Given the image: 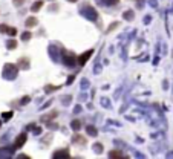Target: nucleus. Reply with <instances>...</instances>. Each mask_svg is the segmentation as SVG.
Here are the masks:
<instances>
[{
  "mask_svg": "<svg viewBox=\"0 0 173 159\" xmlns=\"http://www.w3.org/2000/svg\"><path fill=\"white\" fill-rule=\"evenodd\" d=\"M12 155H14V149H12V147H6V149H2V150H0V159L11 158Z\"/></svg>",
  "mask_w": 173,
  "mask_h": 159,
  "instance_id": "obj_7",
  "label": "nucleus"
},
{
  "mask_svg": "<svg viewBox=\"0 0 173 159\" xmlns=\"http://www.w3.org/2000/svg\"><path fill=\"white\" fill-rule=\"evenodd\" d=\"M19 66H22V68H25V69H28V68H29V61L26 60V58H22V60L19 61Z\"/></svg>",
  "mask_w": 173,
  "mask_h": 159,
  "instance_id": "obj_19",
  "label": "nucleus"
},
{
  "mask_svg": "<svg viewBox=\"0 0 173 159\" xmlns=\"http://www.w3.org/2000/svg\"><path fill=\"white\" fill-rule=\"evenodd\" d=\"M86 132H87V135L92 136V138H95V136L98 135V130H97V127H94V126H87V127H86Z\"/></svg>",
  "mask_w": 173,
  "mask_h": 159,
  "instance_id": "obj_11",
  "label": "nucleus"
},
{
  "mask_svg": "<svg viewBox=\"0 0 173 159\" xmlns=\"http://www.w3.org/2000/svg\"><path fill=\"white\" fill-rule=\"evenodd\" d=\"M12 3H14L16 6H20V5L25 3V0H12Z\"/></svg>",
  "mask_w": 173,
  "mask_h": 159,
  "instance_id": "obj_27",
  "label": "nucleus"
},
{
  "mask_svg": "<svg viewBox=\"0 0 173 159\" xmlns=\"http://www.w3.org/2000/svg\"><path fill=\"white\" fill-rule=\"evenodd\" d=\"M94 150H95L97 153H101V152H103V145H101V144H95V145H94Z\"/></svg>",
  "mask_w": 173,
  "mask_h": 159,
  "instance_id": "obj_24",
  "label": "nucleus"
},
{
  "mask_svg": "<svg viewBox=\"0 0 173 159\" xmlns=\"http://www.w3.org/2000/svg\"><path fill=\"white\" fill-rule=\"evenodd\" d=\"M0 127H2V121H0Z\"/></svg>",
  "mask_w": 173,
  "mask_h": 159,
  "instance_id": "obj_36",
  "label": "nucleus"
},
{
  "mask_svg": "<svg viewBox=\"0 0 173 159\" xmlns=\"http://www.w3.org/2000/svg\"><path fill=\"white\" fill-rule=\"evenodd\" d=\"M48 51H49V54H51L52 60L57 61V60H58V58H57V57H58V48H57V46H49Z\"/></svg>",
  "mask_w": 173,
  "mask_h": 159,
  "instance_id": "obj_9",
  "label": "nucleus"
},
{
  "mask_svg": "<svg viewBox=\"0 0 173 159\" xmlns=\"http://www.w3.org/2000/svg\"><path fill=\"white\" fill-rule=\"evenodd\" d=\"M172 12H173V11H172Z\"/></svg>",
  "mask_w": 173,
  "mask_h": 159,
  "instance_id": "obj_37",
  "label": "nucleus"
},
{
  "mask_svg": "<svg viewBox=\"0 0 173 159\" xmlns=\"http://www.w3.org/2000/svg\"><path fill=\"white\" fill-rule=\"evenodd\" d=\"M116 26H118V23H113L112 26H109V28H107V32H110V31H113V29L116 28Z\"/></svg>",
  "mask_w": 173,
  "mask_h": 159,
  "instance_id": "obj_29",
  "label": "nucleus"
},
{
  "mask_svg": "<svg viewBox=\"0 0 173 159\" xmlns=\"http://www.w3.org/2000/svg\"><path fill=\"white\" fill-rule=\"evenodd\" d=\"M6 34H9V35H11V37H14V35H16V34H17V29H16V28H9V29H8V32H6Z\"/></svg>",
  "mask_w": 173,
  "mask_h": 159,
  "instance_id": "obj_26",
  "label": "nucleus"
},
{
  "mask_svg": "<svg viewBox=\"0 0 173 159\" xmlns=\"http://www.w3.org/2000/svg\"><path fill=\"white\" fill-rule=\"evenodd\" d=\"M57 115H58L57 112H52L51 115H46V116H43V121H46V123H48V121H51V119H54V116H57Z\"/></svg>",
  "mask_w": 173,
  "mask_h": 159,
  "instance_id": "obj_20",
  "label": "nucleus"
},
{
  "mask_svg": "<svg viewBox=\"0 0 173 159\" xmlns=\"http://www.w3.org/2000/svg\"><path fill=\"white\" fill-rule=\"evenodd\" d=\"M25 26L26 28H34V26H37V19L35 17H28L25 22Z\"/></svg>",
  "mask_w": 173,
  "mask_h": 159,
  "instance_id": "obj_10",
  "label": "nucleus"
},
{
  "mask_svg": "<svg viewBox=\"0 0 173 159\" xmlns=\"http://www.w3.org/2000/svg\"><path fill=\"white\" fill-rule=\"evenodd\" d=\"M26 139H28V135H26L25 132H23V133H20V135L16 138V145H14V147H16V149L23 147V144L26 142Z\"/></svg>",
  "mask_w": 173,
  "mask_h": 159,
  "instance_id": "obj_5",
  "label": "nucleus"
},
{
  "mask_svg": "<svg viewBox=\"0 0 173 159\" xmlns=\"http://www.w3.org/2000/svg\"><path fill=\"white\" fill-rule=\"evenodd\" d=\"M72 142L78 144V145H86V138L81 135H74L72 136Z\"/></svg>",
  "mask_w": 173,
  "mask_h": 159,
  "instance_id": "obj_8",
  "label": "nucleus"
},
{
  "mask_svg": "<svg viewBox=\"0 0 173 159\" xmlns=\"http://www.w3.org/2000/svg\"><path fill=\"white\" fill-rule=\"evenodd\" d=\"M81 16H84L87 20H90V22H95L97 19H98V12L95 11V8H92V6H83L81 8Z\"/></svg>",
  "mask_w": 173,
  "mask_h": 159,
  "instance_id": "obj_3",
  "label": "nucleus"
},
{
  "mask_svg": "<svg viewBox=\"0 0 173 159\" xmlns=\"http://www.w3.org/2000/svg\"><path fill=\"white\" fill-rule=\"evenodd\" d=\"M42 6H43V2H42V0H38V2L32 3L31 11H32V12H37V11H40V8H42Z\"/></svg>",
  "mask_w": 173,
  "mask_h": 159,
  "instance_id": "obj_15",
  "label": "nucleus"
},
{
  "mask_svg": "<svg viewBox=\"0 0 173 159\" xmlns=\"http://www.w3.org/2000/svg\"><path fill=\"white\" fill-rule=\"evenodd\" d=\"M19 74V66L12 64V63H6L3 66V78L6 80H14Z\"/></svg>",
  "mask_w": 173,
  "mask_h": 159,
  "instance_id": "obj_1",
  "label": "nucleus"
},
{
  "mask_svg": "<svg viewBox=\"0 0 173 159\" xmlns=\"http://www.w3.org/2000/svg\"><path fill=\"white\" fill-rule=\"evenodd\" d=\"M29 101H31V98H29V97H23V98L20 100V104H22V106H25V104H28Z\"/></svg>",
  "mask_w": 173,
  "mask_h": 159,
  "instance_id": "obj_25",
  "label": "nucleus"
},
{
  "mask_svg": "<svg viewBox=\"0 0 173 159\" xmlns=\"http://www.w3.org/2000/svg\"><path fill=\"white\" fill-rule=\"evenodd\" d=\"M123 19H124V20H129V22H130V20H133V19H135V12L132 11V9L124 11V12H123Z\"/></svg>",
  "mask_w": 173,
  "mask_h": 159,
  "instance_id": "obj_12",
  "label": "nucleus"
},
{
  "mask_svg": "<svg viewBox=\"0 0 173 159\" xmlns=\"http://www.w3.org/2000/svg\"><path fill=\"white\" fill-rule=\"evenodd\" d=\"M72 81H74V77H69V78H68V84H71Z\"/></svg>",
  "mask_w": 173,
  "mask_h": 159,
  "instance_id": "obj_32",
  "label": "nucleus"
},
{
  "mask_svg": "<svg viewBox=\"0 0 173 159\" xmlns=\"http://www.w3.org/2000/svg\"><path fill=\"white\" fill-rule=\"evenodd\" d=\"M52 158H54V159H60V158L68 159V158H69V150H66V149H63V150H57V152H54Z\"/></svg>",
  "mask_w": 173,
  "mask_h": 159,
  "instance_id": "obj_6",
  "label": "nucleus"
},
{
  "mask_svg": "<svg viewBox=\"0 0 173 159\" xmlns=\"http://www.w3.org/2000/svg\"><path fill=\"white\" fill-rule=\"evenodd\" d=\"M6 48L8 49H16L17 48V42H16V40H8V42H6Z\"/></svg>",
  "mask_w": 173,
  "mask_h": 159,
  "instance_id": "obj_17",
  "label": "nucleus"
},
{
  "mask_svg": "<svg viewBox=\"0 0 173 159\" xmlns=\"http://www.w3.org/2000/svg\"><path fill=\"white\" fill-rule=\"evenodd\" d=\"M136 2H142V0H136Z\"/></svg>",
  "mask_w": 173,
  "mask_h": 159,
  "instance_id": "obj_35",
  "label": "nucleus"
},
{
  "mask_svg": "<svg viewBox=\"0 0 173 159\" xmlns=\"http://www.w3.org/2000/svg\"><path fill=\"white\" fill-rule=\"evenodd\" d=\"M12 115H14L12 112H5V113H2V118L5 119V121H9V119L12 118Z\"/></svg>",
  "mask_w": 173,
  "mask_h": 159,
  "instance_id": "obj_21",
  "label": "nucleus"
},
{
  "mask_svg": "<svg viewBox=\"0 0 173 159\" xmlns=\"http://www.w3.org/2000/svg\"><path fill=\"white\" fill-rule=\"evenodd\" d=\"M57 89H58V87H55V86H46V87H45V90H46V92H51V90H57Z\"/></svg>",
  "mask_w": 173,
  "mask_h": 159,
  "instance_id": "obj_28",
  "label": "nucleus"
},
{
  "mask_svg": "<svg viewBox=\"0 0 173 159\" xmlns=\"http://www.w3.org/2000/svg\"><path fill=\"white\" fill-rule=\"evenodd\" d=\"M97 2L104 5V6H113V5H116L119 2V0H97Z\"/></svg>",
  "mask_w": 173,
  "mask_h": 159,
  "instance_id": "obj_13",
  "label": "nucleus"
},
{
  "mask_svg": "<svg viewBox=\"0 0 173 159\" xmlns=\"http://www.w3.org/2000/svg\"><path fill=\"white\" fill-rule=\"evenodd\" d=\"M71 100H72V97H71V95H66V97H63V98H61V104H63V106H69Z\"/></svg>",
  "mask_w": 173,
  "mask_h": 159,
  "instance_id": "obj_18",
  "label": "nucleus"
},
{
  "mask_svg": "<svg viewBox=\"0 0 173 159\" xmlns=\"http://www.w3.org/2000/svg\"><path fill=\"white\" fill-rule=\"evenodd\" d=\"M8 29H9V26H6V25H0V32H2V34H6Z\"/></svg>",
  "mask_w": 173,
  "mask_h": 159,
  "instance_id": "obj_23",
  "label": "nucleus"
},
{
  "mask_svg": "<svg viewBox=\"0 0 173 159\" xmlns=\"http://www.w3.org/2000/svg\"><path fill=\"white\" fill-rule=\"evenodd\" d=\"M22 40H23V42H28V40H31V32H28V31L23 32V34H22Z\"/></svg>",
  "mask_w": 173,
  "mask_h": 159,
  "instance_id": "obj_22",
  "label": "nucleus"
},
{
  "mask_svg": "<svg viewBox=\"0 0 173 159\" xmlns=\"http://www.w3.org/2000/svg\"><path fill=\"white\" fill-rule=\"evenodd\" d=\"M60 55H61V61L66 66H69V68L77 63V57H75L74 52H71V51H60Z\"/></svg>",
  "mask_w": 173,
  "mask_h": 159,
  "instance_id": "obj_2",
  "label": "nucleus"
},
{
  "mask_svg": "<svg viewBox=\"0 0 173 159\" xmlns=\"http://www.w3.org/2000/svg\"><path fill=\"white\" fill-rule=\"evenodd\" d=\"M150 19H152L150 16H147V17H144V22H145V23H149V22H150Z\"/></svg>",
  "mask_w": 173,
  "mask_h": 159,
  "instance_id": "obj_31",
  "label": "nucleus"
},
{
  "mask_svg": "<svg viewBox=\"0 0 173 159\" xmlns=\"http://www.w3.org/2000/svg\"><path fill=\"white\" fill-rule=\"evenodd\" d=\"M92 54H94V51H92V49H89L87 52H83V54L78 57V64L84 66V64H86V61H87V60L90 58V55H92Z\"/></svg>",
  "mask_w": 173,
  "mask_h": 159,
  "instance_id": "obj_4",
  "label": "nucleus"
},
{
  "mask_svg": "<svg viewBox=\"0 0 173 159\" xmlns=\"http://www.w3.org/2000/svg\"><path fill=\"white\" fill-rule=\"evenodd\" d=\"M71 127H72V130L78 132L80 129H81V121H80V119H72V123H71Z\"/></svg>",
  "mask_w": 173,
  "mask_h": 159,
  "instance_id": "obj_14",
  "label": "nucleus"
},
{
  "mask_svg": "<svg viewBox=\"0 0 173 159\" xmlns=\"http://www.w3.org/2000/svg\"><path fill=\"white\" fill-rule=\"evenodd\" d=\"M34 133H35V135H40V133H42V129H40V127H35V129H34Z\"/></svg>",
  "mask_w": 173,
  "mask_h": 159,
  "instance_id": "obj_30",
  "label": "nucleus"
},
{
  "mask_svg": "<svg viewBox=\"0 0 173 159\" xmlns=\"http://www.w3.org/2000/svg\"><path fill=\"white\" fill-rule=\"evenodd\" d=\"M109 158L110 159H116V158H123V152H119V150H113L109 153Z\"/></svg>",
  "mask_w": 173,
  "mask_h": 159,
  "instance_id": "obj_16",
  "label": "nucleus"
},
{
  "mask_svg": "<svg viewBox=\"0 0 173 159\" xmlns=\"http://www.w3.org/2000/svg\"><path fill=\"white\" fill-rule=\"evenodd\" d=\"M68 2H71V3H75V2H78V0H68Z\"/></svg>",
  "mask_w": 173,
  "mask_h": 159,
  "instance_id": "obj_34",
  "label": "nucleus"
},
{
  "mask_svg": "<svg viewBox=\"0 0 173 159\" xmlns=\"http://www.w3.org/2000/svg\"><path fill=\"white\" fill-rule=\"evenodd\" d=\"M149 3H150L152 6H156V2H155V0H149Z\"/></svg>",
  "mask_w": 173,
  "mask_h": 159,
  "instance_id": "obj_33",
  "label": "nucleus"
}]
</instances>
